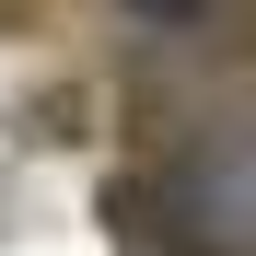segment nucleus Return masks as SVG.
I'll return each instance as SVG.
<instances>
[{
	"instance_id": "f257e3e1",
	"label": "nucleus",
	"mask_w": 256,
	"mask_h": 256,
	"mask_svg": "<svg viewBox=\"0 0 256 256\" xmlns=\"http://www.w3.org/2000/svg\"><path fill=\"white\" fill-rule=\"evenodd\" d=\"M128 12H140V24H198L210 0H128Z\"/></svg>"
}]
</instances>
